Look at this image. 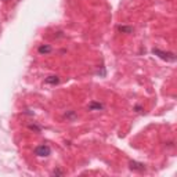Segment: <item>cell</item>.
<instances>
[{"label": "cell", "instance_id": "5b68a950", "mask_svg": "<svg viewBox=\"0 0 177 177\" xmlns=\"http://www.w3.org/2000/svg\"><path fill=\"white\" fill-rule=\"evenodd\" d=\"M87 108H89V111H101V109H104V104L97 102V101H91Z\"/></svg>", "mask_w": 177, "mask_h": 177}, {"label": "cell", "instance_id": "7a4b0ae2", "mask_svg": "<svg viewBox=\"0 0 177 177\" xmlns=\"http://www.w3.org/2000/svg\"><path fill=\"white\" fill-rule=\"evenodd\" d=\"M35 155L36 156H40V158H47L49 155L51 154V148L49 145H44V144H42V145H37L35 148Z\"/></svg>", "mask_w": 177, "mask_h": 177}, {"label": "cell", "instance_id": "ba28073f", "mask_svg": "<svg viewBox=\"0 0 177 177\" xmlns=\"http://www.w3.org/2000/svg\"><path fill=\"white\" fill-rule=\"evenodd\" d=\"M65 118L73 120V119H76L77 116H76V114H75V111H69V112H67V114H65Z\"/></svg>", "mask_w": 177, "mask_h": 177}, {"label": "cell", "instance_id": "8fae6325", "mask_svg": "<svg viewBox=\"0 0 177 177\" xmlns=\"http://www.w3.org/2000/svg\"><path fill=\"white\" fill-rule=\"evenodd\" d=\"M134 111H136V112H138V114H141L144 109H143V107H141V105H136V107H134Z\"/></svg>", "mask_w": 177, "mask_h": 177}, {"label": "cell", "instance_id": "9c48e42d", "mask_svg": "<svg viewBox=\"0 0 177 177\" xmlns=\"http://www.w3.org/2000/svg\"><path fill=\"white\" fill-rule=\"evenodd\" d=\"M28 127H29L31 130H33V132H37V133H40V130H42V127H40V126H37V125H35V123H33V125L31 123V125H29Z\"/></svg>", "mask_w": 177, "mask_h": 177}, {"label": "cell", "instance_id": "3957f363", "mask_svg": "<svg viewBox=\"0 0 177 177\" xmlns=\"http://www.w3.org/2000/svg\"><path fill=\"white\" fill-rule=\"evenodd\" d=\"M129 168H130V170H134V172H144L145 170V165L140 163L137 161H130L129 162Z\"/></svg>", "mask_w": 177, "mask_h": 177}, {"label": "cell", "instance_id": "277c9868", "mask_svg": "<svg viewBox=\"0 0 177 177\" xmlns=\"http://www.w3.org/2000/svg\"><path fill=\"white\" fill-rule=\"evenodd\" d=\"M59 80H61V79H59V76H57V75H50V76H47L44 79V82L47 83V85H53V86H54V85H58Z\"/></svg>", "mask_w": 177, "mask_h": 177}, {"label": "cell", "instance_id": "52a82bcc", "mask_svg": "<svg viewBox=\"0 0 177 177\" xmlns=\"http://www.w3.org/2000/svg\"><path fill=\"white\" fill-rule=\"evenodd\" d=\"M118 31L122 32V33H133L134 28H133V27H125V25H119V27H118Z\"/></svg>", "mask_w": 177, "mask_h": 177}, {"label": "cell", "instance_id": "8992f818", "mask_svg": "<svg viewBox=\"0 0 177 177\" xmlns=\"http://www.w3.org/2000/svg\"><path fill=\"white\" fill-rule=\"evenodd\" d=\"M37 51L40 53V54H50L51 51H53V49H51L49 44H42L39 49H37Z\"/></svg>", "mask_w": 177, "mask_h": 177}, {"label": "cell", "instance_id": "6da1fadb", "mask_svg": "<svg viewBox=\"0 0 177 177\" xmlns=\"http://www.w3.org/2000/svg\"><path fill=\"white\" fill-rule=\"evenodd\" d=\"M152 54L159 57L161 59H163V61H168V62H174L177 59L176 54L174 53H170V51H163L161 50V49H152Z\"/></svg>", "mask_w": 177, "mask_h": 177}, {"label": "cell", "instance_id": "30bf717a", "mask_svg": "<svg viewBox=\"0 0 177 177\" xmlns=\"http://www.w3.org/2000/svg\"><path fill=\"white\" fill-rule=\"evenodd\" d=\"M64 172L61 170V169H54L53 170V176H62Z\"/></svg>", "mask_w": 177, "mask_h": 177}]
</instances>
